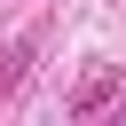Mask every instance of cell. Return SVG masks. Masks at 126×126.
<instances>
[{"mask_svg":"<svg viewBox=\"0 0 126 126\" xmlns=\"http://www.w3.org/2000/svg\"><path fill=\"white\" fill-rule=\"evenodd\" d=\"M110 94H118V79H110V71H94V79H87V87H79V94H71V110H79V118H87V110H102V102H110Z\"/></svg>","mask_w":126,"mask_h":126,"instance_id":"6da1fadb","label":"cell"},{"mask_svg":"<svg viewBox=\"0 0 126 126\" xmlns=\"http://www.w3.org/2000/svg\"><path fill=\"white\" fill-rule=\"evenodd\" d=\"M118 118H126V102H118Z\"/></svg>","mask_w":126,"mask_h":126,"instance_id":"7a4b0ae2","label":"cell"}]
</instances>
